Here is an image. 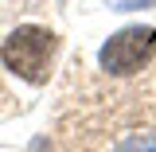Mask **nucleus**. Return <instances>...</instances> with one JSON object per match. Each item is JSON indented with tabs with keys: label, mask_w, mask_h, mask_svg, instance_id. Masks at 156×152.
<instances>
[{
	"label": "nucleus",
	"mask_w": 156,
	"mask_h": 152,
	"mask_svg": "<svg viewBox=\"0 0 156 152\" xmlns=\"http://www.w3.org/2000/svg\"><path fill=\"white\" fill-rule=\"evenodd\" d=\"M58 51V35L51 27H39V23H20L12 35L4 39L0 58L4 66L16 78H23L27 86H43L51 78V62Z\"/></svg>",
	"instance_id": "nucleus-1"
},
{
	"label": "nucleus",
	"mask_w": 156,
	"mask_h": 152,
	"mask_svg": "<svg viewBox=\"0 0 156 152\" xmlns=\"http://www.w3.org/2000/svg\"><path fill=\"white\" fill-rule=\"evenodd\" d=\"M152 47H156L152 27H144V23L121 27V31H113V35L105 39V47L98 51V66H101L105 74H136V70L144 66V58H148Z\"/></svg>",
	"instance_id": "nucleus-2"
},
{
	"label": "nucleus",
	"mask_w": 156,
	"mask_h": 152,
	"mask_svg": "<svg viewBox=\"0 0 156 152\" xmlns=\"http://www.w3.org/2000/svg\"><path fill=\"white\" fill-rule=\"evenodd\" d=\"M109 152H156V133L152 129H129L113 140Z\"/></svg>",
	"instance_id": "nucleus-3"
},
{
	"label": "nucleus",
	"mask_w": 156,
	"mask_h": 152,
	"mask_svg": "<svg viewBox=\"0 0 156 152\" xmlns=\"http://www.w3.org/2000/svg\"><path fill=\"white\" fill-rule=\"evenodd\" d=\"M113 12H140V8H156V0H109Z\"/></svg>",
	"instance_id": "nucleus-4"
},
{
	"label": "nucleus",
	"mask_w": 156,
	"mask_h": 152,
	"mask_svg": "<svg viewBox=\"0 0 156 152\" xmlns=\"http://www.w3.org/2000/svg\"><path fill=\"white\" fill-rule=\"evenodd\" d=\"M152 35H156V27H152Z\"/></svg>",
	"instance_id": "nucleus-5"
}]
</instances>
